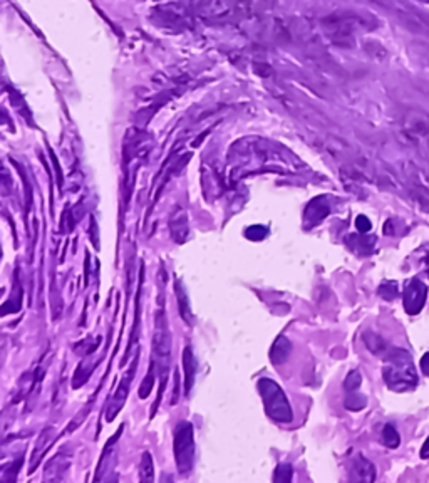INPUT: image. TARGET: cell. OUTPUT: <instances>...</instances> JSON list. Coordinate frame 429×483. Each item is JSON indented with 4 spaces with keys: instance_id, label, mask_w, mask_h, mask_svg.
Wrapping results in <instances>:
<instances>
[{
    "instance_id": "1",
    "label": "cell",
    "mask_w": 429,
    "mask_h": 483,
    "mask_svg": "<svg viewBox=\"0 0 429 483\" xmlns=\"http://www.w3.org/2000/svg\"><path fill=\"white\" fill-rule=\"evenodd\" d=\"M258 391H260L262 400H264L265 411L270 418L278 423H290L294 419L292 408H290L289 400L285 393L275 381L269 377H262L258 381Z\"/></svg>"
},
{
    "instance_id": "2",
    "label": "cell",
    "mask_w": 429,
    "mask_h": 483,
    "mask_svg": "<svg viewBox=\"0 0 429 483\" xmlns=\"http://www.w3.org/2000/svg\"><path fill=\"white\" fill-rule=\"evenodd\" d=\"M174 460H176L178 472L181 475H188L193 468L195 461V440H193V425L190 421L178 423L174 430L173 443Z\"/></svg>"
},
{
    "instance_id": "3",
    "label": "cell",
    "mask_w": 429,
    "mask_h": 483,
    "mask_svg": "<svg viewBox=\"0 0 429 483\" xmlns=\"http://www.w3.org/2000/svg\"><path fill=\"white\" fill-rule=\"evenodd\" d=\"M153 352H155L156 364L160 366V376L166 377L170 368V356H172V336H170L168 322H166L165 310H158L155 317V338H153Z\"/></svg>"
},
{
    "instance_id": "4",
    "label": "cell",
    "mask_w": 429,
    "mask_h": 483,
    "mask_svg": "<svg viewBox=\"0 0 429 483\" xmlns=\"http://www.w3.org/2000/svg\"><path fill=\"white\" fill-rule=\"evenodd\" d=\"M136 366H137V363L135 361V363H133V366L129 368V371L126 373V375H124L123 380H121V384H119L118 391L114 393V396H112V400H111L110 411H107V417H106L107 421H111V419H114V418H116V414L119 413V410L123 408L124 401H126V398H128L129 384H131L133 375H135V373H136Z\"/></svg>"
},
{
    "instance_id": "5",
    "label": "cell",
    "mask_w": 429,
    "mask_h": 483,
    "mask_svg": "<svg viewBox=\"0 0 429 483\" xmlns=\"http://www.w3.org/2000/svg\"><path fill=\"white\" fill-rule=\"evenodd\" d=\"M170 226H172V235H173L174 242L183 243L186 240V237H188V232H190V226H188V217H186L185 212L173 213L172 220H170Z\"/></svg>"
},
{
    "instance_id": "6",
    "label": "cell",
    "mask_w": 429,
    "mask_h": 483,
    "mask_svg": "<svg viewBox=\"0 0 429 483\" xmlns=\"http://www.w3.org/2000/svg\"><path fill=\"white\" fill-rule=\"evenodd\" d=\"M183 368H185V393L188 394L191 391V388H193L195 375H197L198 368L193 351H191L190 347H186V349L183 351Z\"/></svg>"
},
{
    "instance_id": "7",
    "label": "cell",
    "mask_w": 429,
    "mask_h": 483,
    "mask_svg": "<svg viewBox=\"0 0 429 483\" xmlns=\"http://www.w3.org/2000/svg\"><path fill=\"white\" fill-rule=\"evenodd\" d=\"M290 352H292V344H290L289 339L280 336V338H278L272 346V351H270V359H272L273 364H282L289 359Z\"/></svg>"
},
{
    "instance_id": "8",
    "label": "cell",
    "mask_w": 429,
    "mask_h": 483,
    "mask_svg": "<svg viewBox=\"0 0 429 483\" xmlns=\"http://www.w3.org/2000/svg\"><path fill=\"white\" fill-rule=\"evenodd\" d=\"M174 294H176V299H178V308H180V314L183 317V321L188 322V324H193V317H191V310H190V302H188V296H186V291H185V285H183L180 280H178L176 284H174Z\"/></svg>"
},
{
    "instance_id": "9",
    "label": "cell",
    "mask_w": 429,
    "mask_h": 483,
    "mask_svg": "<svg viewBox=\"0 0 429 483\" xmlns=\"http://www.w3.org/2000/svg\"><path fill=\"white\" fill-rule=\"evenodd\" d=\"M140 480L141 482H153L155 480V470H153V459L148 452L143 453L140 467Z\"/></svg>"
},
{
    "instance_id": "10",
    "label": "cell",
    "mask_w": 429,
    "mask_h": 483,
    "mask_svg": "<svg viewBox=\"0 0 429 483\" xmlns=\"http://www.w3.org/2000/svg\"><path fill=\"white\" fill-rule=\"evenodd\" d=\"M266 235H269V230H266L265 226H262V225L250 226V229L245 230V237H247L248 240H252V242L264 240Z\"/></svg>"
},
{
    "instance_id": "11",
    "label": "cell",
    "mask_w": 429,
    "mask_h": 483,
    "mask_svg": "<svg viewBox=\"0 0 429 483\" xmlns=\"http://www.w3.org/2000/svg\"><path fill=\"white\" fill-rule=\"evenodd\" d=\"M292 467H290V465H280V467L275 470L273 482H292Z\"/></svg>"
},
{
    "instance_id": "12",
    "label": "cell",
    "mask_w": 429,
    "mask_h": 483,
    "mask_svg": "<svg viewBox=\"0 0 429 483\" xmlns=\"http://www.w3.org/2000/svg\"><path fill=\"white\" fill-rule=\"evenodd\" d=\"M153 368H155V364H153ZM153 368H151V371H149V375L148 377H144V381H143V384H141V388H140V398H148V394L151 393V388H153V383H155V376H153Z\"/></svg>"
}]
</instances>
